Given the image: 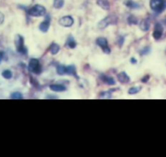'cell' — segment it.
Returning <instances> with one entry per match:
<instances>
[{
	"instance_id": "obj_29",
	"label": "cell",
	"mask_w": 166,
	"mask_h": 157,
	"mask_svg": "<svg viewBox=\"0 0 166 157\" xmlns=\"http://www.w3.org/2000/svg\"><path fill=\"white\" fill-rule=\"evenodd\" d=\"M3 57H4V52L3 51H0V63L3 60Z\"/></svg>"
},
{
	"instance_id": "obj_28",
	"label": "cell",
	"mask_w": 166,
	"mask_h": 157,
	"mask_svg": "<svg viewBox=\"0 0 166 157\" xmlns=\"http://www.w3.org/2000/svg\"><path fill=\"white\" fill-rule=\"evenodd\" d=\"M4 21V15L2 12H0V25H2Z\"/></svg>"
},
{
	"instance_id": "obj_20",
	"label": "cell",
	"mask_w": 166,
	"mask_h": 157,
	"mask_svg": "<svg viewBox=\"0 0 166 157\" xmlns=\"http://www.w3.org/2000/svg\"><path fill=\"white\" fill-rule=\"evenodd\" d=\"M56 72H57V74L59 75H60V76L65 75V74H66V66L62 65V64H59L56 67Z\"/></svg>"
},
{
	"instance_id": "obj_24",
	"label": "cell",
	"mask_w": 166,
	"mask_h": 157,
	"mask_svg": "<svg viewBox=\"0 0 166 157\" xmlns=\"http://www.w3.org/2000/svg\"><path fill=\"white\" fill-rule=\"evenodd\" d=\"M127 22L129 23V25H137L138 24V19L135 17L134 16H130L127 18Z\"/></svg>"
},
{
	"instance_id": "obj_9",
	"label": "cell",
	"mask_w": 166,
	"mask_h": 157,
	"mask_svg": "<svg viewBox=\"0 0 166 157\" xmlns=\"http://www.w3.org/2000/svg\"><path fill=\"white\" fill-rule=\"evenodd\" d=\"M50 25H51V17L49 15L46 16L44 21H42L40 25H39V29L43 33H47L48 31V29L50 28Z\"/></svg>"
},
{
	"instance_id": "obj_3",
	"label": "cell",
	"mask_w": 166,
	"mask_h": 157,
	"mask_svg": "<svg viewBox=\"0 0 166 157\" xmlns=\"http://www.w3.org/2000/svg\"><path fill=\"white\" fill-rule=\"evenodd\" d=\"M117 21H118V18H117V16H115V15H110V16H106L105 18L99 21L97 26H98V28L99 29H104L105 28L108 26V25L117 24Z\"/></svg>"
},
{
	"instance_id": "obj_23",
	"label": "cell",
	"mask_w": 166,
	"mask_h": 157,
	"mask_svg": "<svg viewBox=\"0 0 166 157\" xmlns=\"http://www.w3.org/2000/svg\"><path fill=\"white\" fill-rule=\"evenodd\" d=\"M11 99L12 100H22L23 95L20 92H14L11 94Z\"/></svg>"
},
{
	"instance_id": "obj_12",
	"label": "cell",
	"mask_w": 166,
	"mask_h": 157,
	"mask_svg": "<svg viewBox=\"0 0 166 157\" xmlns=\"http://www.w3.org/2000/svg\"><path fill=\"white\" fill-rule=\"evenodd\" d=\"M99 77L101 79V81L105 84H107V85H109V86H113V85H115L114 79L111 77L106 76V75L103 74V75H100Z\"/></svg>"
},
{
	"instance_id": "obj_15",
	"label": "cell",
	"mask_w": 166,
	"mask_h": 157,
	"mask_svg": "<svg viewBox=\"0 0 166 157\" xmlns=\"http://www.w3.org/2000/svg\"><path fill=\"white\" fill-rule=\"evenodd\" d=\"M65 46L68 48H70V49H74L77 46V42H75V40L73 38V37L72 36H69L68 38L67 41H66V43H65Z\"/></svg>"
},
{
	"instance_id": "obj_4",
	"label": "cell",
	"mask_w": 166,
	"mask_h": 157,
	"mask_svg": "<svg viewBox=\"0 0 166 157\" xmlns=\"http://www.w3.org/2000/svg\"><path fill=\"white\" fill-rule=\"evenodd\" d=\"M29 70L34 74H40L42 73V65L38 59L33 58L29 62Z\"/></svg>"
},
{
	"instance_id": "obj_25",
	"label": "cell",
	"mask_w": 166,
	"mask_h": 157,
	"mask_svg": "<svg viewBox=\"0 0 166 157\" xmlns=\"http://www.w3.org/2000/svg\"><path fill=\"white\" fill-rule=\"evenodd\" d=\"M2 76L5 79H11L12 77V74L10 70H4L2 73Z\"/></svg>"
},
{
	"instance_id": "obj_1",
	"label": "cell",
	"mask_w": 166,
	"mask_h": 157,
	"mask_svg": "<svg viewBox=\"0 0 166 157\" xmlns=\"http://www.w3.org/2000/svg\"><path fill=\"white\" fill-rule=\"evenodd\" d=\"M21 8H23L24 10L25 11L26 13L29 15L30 16L33 17H40V16H43L47 13V10L43 6L39 5V4H36V5L33 6L32 8H27L21 7Z\"/></svg>"
},
{
	"instance_id": "obj_27",
	"label": "cell",
	"mask_w": 166,
	"mask_h": 157,
	"mask_svg": "<svg viewBox=\"0 0 166 157\" xmlns=\"http://www.w3.org/2000/svg\"><path fill=\"white\" fill-rule=\"evenodd\" d=\"M149 51H150V47H145L144 49H143V50L140 51V55H147V54L149 53Z\"/></svg>"
},
{
	"instance_id": "obj_26",
	"label": "cell",
	"mask_w": 166,
	"mask_h": 157,
	"mask_svg": "<svg viewBox=\"0 0 166 157\" xmlns=\"http://www.w3.org/2000/svg\"><path fill=\"white\" fill-rule=\"evenodd\" d=\"M124 41H125V38L124 37H122V36H120V37L117 38V43H118L120 47H122V45H123V43H124Z\"/></svg>"
},
{
	"instance_id": "obj_7",
	"label": "cell",
	"mask_w": 166,
	"mask_h": 157,
	"mask_svg": "<svg viewBox=\"0 0 166 157\" xmlns=\"http://www.w3.org/2000/svg\"><path fill=\"white\" fill-rule=\"evenodd\" d=\"M73 23H74V20L71 16H63L59 21V24L63 27H71Z\"/></svg>"
},
{
	"instance_id": "obj_31",
	"label": "cell",
	"mask_w": 166,
	"mask_h": 157,
	"mask_svg": "<svg viewBox=\"0 0 166 157\" xmlns=\"http://www.w3.org/2000/svg\"><path fill=\"white\" fill-rule=\"evenodd\" d=\"M148 79H149V76H146L144 77V78L142 79V81H143V82H147V81H148Z\"/></svg>"
},
{
	"instance_id": "obj_21",
	"label": "cell",
	"mask_w": 166,
	"mask_h": 157,
	"mask_svg": "<svg viewBox=\"0 0 166 157\" xmlns=\"http://www.w3.org/2000/svg\"><path fill=\"white\" fill-rule=\"evenodd\" d=\"M65 1L64 0H54V3H53V6L56 9H60L64 6Z\"/></svg>"
},
{
	"instance_id": "obj_13",
	"label": "cell",
	"mask_w": 166,
	"mask_h": 157,
	"mask_svg": "<svg viewBox=\"0 0 166 157\" xmlns=\"http://www.w3.org/2000/svg\"><path fill=\"white\" fill-rule=\"evenodd\" d=\"M66 74H68V75L73 76L75 78H78V76L77 75L76 68L74 65L66 66Z\"/></svg>"
},
{
	"instance_id": "obj_18",
	"label": "cell",
	"mask_w": 166,
	"mask_h": 157,
	"mask_svg": "<svg viewBox=\"0 0 166 157\" xmlns=\"http://www.w3.org/2000/svg\"><path fill=\"white\" fill-rule=\"evenodd\" d=\"M116 89L110 90H108V91H104L101 92L99 94V98L100 99H111L112 98V92L115 91Z\"/></svg>"
},
{
	"instance_id": "obj_2",
	"label": "cell",
	"mask_w": 166,
	"mask_h": 157,
	"mask_svg": "<svg viewBox=\"0 0 166 157\" xmlns=\"http://www.w3.org/2000/svg\"><path fill=\"white\" fill-rule=\"evenodd\" d=\"M150 8L156 13H162L166 9V0H151Z\"/></svg>"
},
{
	"instance_id": "obj_17",
	"label": "cell",
	"mask_w": 166,
	"mask_h": 157,
	"mask_svg": "<svg viewBox=\"0 0 166 157\" xmlns=\"http://www.w3.org/2000/svg\"><path fill=\"white\" fill-rule=\"evenodd\" d=\"M97 4L104 10H108L110 8V3L108 0H97Z\"/></svg>"
},
{
	"instance_id": "obj_10",
	"label": "cell",
	"mask_w": 166,
	"mask_h": 157,
	"mask_svg": "<svg viewBox=\"0 0 166 157\" xmlns=\"http://www.w3.org/2000/svg\"><path fill=\"white\" fill-rule=\"evenodd\" d=\"M117 80L121 84H126L130 81V78L125 72H121L117 74Z\"/></svg>"
},
{
	"instance_id": "obj_8",
	"label": "cell",
	"mask_w": 166,
	"mask_h": 157,
	"mask_svg": "<svg viewBox=\"0 0 166 157\" xmlns=\"http://www.w3.org/2000/svg\"><path fill=\"white\" fill-rule=\"evenodd\" d=\"M164 33V27L163 25H161V23H156L155 25V29H154L153 34H152V36L155 39L158 40L160 39L162 35H163Z\"/></svg>"
},
{
	"instance_id": "obj_30",
	"label": "cell",
	"mask_w": 166,
	"mask_h": 157,
	"mask_svg": "<svg viewBox=\"0 0 166 157\" xmlns=\"http://www.w3.org/2000/svg\"><path fill=\"white\" fill-rule=\"evenodd\" d=\"M130 63L133 64H135L137 63V60H135L134 58H131L130 59Z\"/></svg>"
},
{
	"instance_id": "obj_19",
	"label": "cell",
	"mask_w": 166,
	"mask_h": 157,
	"mask_svg": "<svg viewBox=\"0 0 166 157\" xmlns=\"http://www.w3.org/2000/svg\"><path fill=\"white\" fill-rule=\"evenodd\" d=\"M60 47L59 45L56 44V43H52V44L51 45V47H50V52H51V55H56V54H58V52L60 51Z\"/></svg>"
},
{
	"instance_id": "obj_6",
	"label": "cell",
	"mask_w": 166,
	"mask_h": 157,
	"mask_svg": "<svg viewBox=\"0 0 166 157\" xmlns=\"http://www.w3.org/2000/svg\"><path fill=\"white\" fill-rule=\"evenodd\" d=\"M96 44L101 48L105 54H110L111 49L109 48L108 44V40L105 38H97Z\"/></svg>"
},
{
	"instance_id": "obj_22",
	"label": "cell",
	"mask_w": 166,
	"mask_h": 157,
	"mask_svg": "<svg viewBox=\"0 0 166 157\" xmlns=\"http://www.w3.org/2000/svg\"><path fill=\"white\" fill-rule=\"evenodd\" d=\"M142 90V87H131L129 91H128V94H138V92Z\"/></svg>"
},
{
	"instance_id": "obj_14",
	"label": "cell",
	"mask_w": 166,
	"mask_h": 157,
	"mask_svg": "<svg viewBox=\"0 0 166 157\" xmlns=\"http://www.w3.org/2000/svg\"><path fill=\"white\" fill-rule=\"evenodd\" d=\"M140 29L143 32H147L148 29H150V20L149 19L146 18L143 21H142L140 24Z\"/></svg>"
},
{
	"instance_id": "obj_16",
	"label": "cell",
	"mask_w": 166,
	"mask_h": 157,
	"mask_svg": "<svg viewBox=\"0 0 166 157\" xmlns=\"http://www.w3.org/2000/svg\"><path fill=\"white\" fill-rule=\"evenodd\" d=\"M124 3L125 5L126 6L127 8H130V9H138V8H140L139 4L134 2L133 0H126V1H125Z\"/></svg>"
},
{
	"instance_id": "obj_5",
	"label": "cell",
	"mask_w": 166,
	"mask_h": 157,
	"mask_svg": "<svg viewBox=\"0 0 166 157\" xmlns=\"http://www.w3.org/2000/svg\"><path fill=\"white\" fill-rule=\"evenodd\" d=\"M15 44H16V48L17 52L21 53L22 55H26L27 54V49L25 47V41L24 38L21 35H16V39H15Z\"/></svg>"
},
{
	"instance_id": "obj_11",
	"label": "cell",
	"mask_w": 166,
	"mask_h": 157,
	"mask_svg": "<svg viewBox=\"0 0 166 157\" xmlns=\"http://www.w3.org/2000/svg\"><path fill=\"white\" fill-rule=\"evenodd\" d=\"M50 89L52 91L55 92H63L65 91L67 88L65 86L60 85V84H52L50 86Z\"/></svg>"
}]
</instances>
